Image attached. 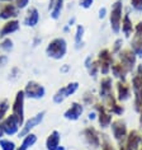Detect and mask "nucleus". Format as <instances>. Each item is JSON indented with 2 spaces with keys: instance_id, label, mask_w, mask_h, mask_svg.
<instances>
[{
  "instance_id": "f03ea898",
  "label": "nucleus",
  "mask_w": 142,
  "mask_h": 150,
  "mask_svg": "<svg viewBox=\"0 0 142 150\" xmlns=\"http://www.w3.org/2000/svg\"><path fill=\"white\" fill-rule=\"evenodd\" d=\"M44 52L52 60H62L67 55V41L63 37H55L47 43Z\"/></svg>"
},
{
  "instance_id": "f3484780",
  "label": "nucleus",
  "mask_w": 142,
  "mask_h": 150,
  "mask_svg": "<svg viewBox=\"0 0 142 150\" xmlns=\"http://www.w3.org/2000/svg\"><path fill=\"white\" fill-rule=\"evenodd\" d=\"M104 104L107 106L108 111L110 112L113 116H117V117H121L124 113V106H123V103L118 102V99L115 98V94H110L105 100H103Z\"/></svg>"
},
{
  "instance_id": "de8ad7c7",
  "label": "nucleus",
  "mask_w": 142,
  "mask_h": 150,
  "mask_svg": "<svg viewBox=\"0 0 142 150\" xmlns=\"http://www.w3.org/2000/svg\"><path fill=\"white\" fill-rule=\"evenodd\" d=\"M19 73V69H18L17 66H14L12 69V75H10V78H17V74Z\"/></svg>"
},
{
  "instance_id": "b1692460",
  "label": "nucleus",
  "mask_w": 142,
  "mask_h": 150,
  "mask_svg": "<svg viewBox=\"0 0 142 150\" xmlns=\"http://www.w3.org/2000/svg\"><path fill=\"white\" fill-rule=\"evenodd\" d=\"M110 74H112V78H113V79L124 81V80H127V76H128L129 73L126 70V67L123 66L121 62L115 61L110 67Z\"/></svg>"
},
{
  "instance_id": "412c9836",
  "label": "nucleus",
  "mask_w": 142,
  "mask_h": 150,
  "mask_svg": "<svg viewBox=\"0 0 142 150\" xmlns=\"http://www.w3.org/2000/svg\"><path fill=\"white\" fill-rule=\"evenodd\" d=\"M134 31V23L132 21V18L129 16V9L124 10V16L122 19V24H121V32L123 33L124 38H131Z\"/></svg>"
},
{
  "instance_id": "4c0bfd02",
  "label": "nucleus",
  "mask_w": 142,
  "mask_h": 150,
  "mask_svg": "<svg viewBox=\"0 0 142 150\" xmlns=\"http://www.w3.org/2000/svg\"><path fill=\"white\" fill-rule=\"evenodd\" d=\"M14 4L19 10H24L29 8V4H31V0H15Z\"/></svg>"
},
{
  "instance_id": "0eeeda50",
  "label": "nucleus",
  "mask_w": 142,
  "mask_h": 150,
  "mask_svg": "<svg viewBox=\"0 0 142 150\" xmlns=\"http://www.w3.org/2000/svg\"><path fill=\"white\" fill-rule=\"evenodd\" d=\"M44 117H46V111H39V112H37L36 115L31 116L28 120H25L22 129L19 130V132L17 135L18 139H22V137H24L25 135L33 132V130L43 122Z\"/></svg>"
},
{
  "instance_id": "c9c22d12",
  "label": "nucleus",
  "mask_w": 142,
  "mask_h": 150,
  "mask_svg": "<svg viewBox=\"0 0 142 150\" xmlns=\"http://www.w3.org/2000/svg\"><path fill=\"white\" fill-rule=\"evenodd\" d=\"M66 99H67V98H66V96H65V91H63V87L58 88L57 91L55 92V94L52 96V100H53L55 104H62Z\"/></svg>"
},
{
  "instance_id": "aec40b11",
  "label": "nucleus",
  "mask_w": 142,
  "mask_h": 150,
  "mask_svg": "<svg viewBox=\"0 0 142 150\" xmlns=\"http://www.w3.org/2000/svg\"><path fill=\"white\" fill-rule=\"evenodd\" d=\"M124 144L132 150H138L142 146V139H141V131L136 129L128 130V134L126 136Z\"/></svg>"
},
{
  "instance_id": "a878e982",
  "label": "nucleus",
  "mask_w": 142,
  "mask_h": 150,
  "mask_svg": "<svg viewBox=\"0 0 142 150\" xmlns=\"http://www.w3.org/2000/svg\"><path fill=\"white\" fill-rule=\"evenodd\" d=\"M75 35H74V47L76 50H81L84 47V36H85V27L83 24L75 25Z\"/></svg>"
},
{
  "instance_id": "423d86ee",
  "label": "nucleus",
  "mask_w": 142,
  "mask_h": 150,
  "mask_svg": "<svg viewBox=\"0 0 142 150\" xmlns=\"http://www.w3.org/2000/svg\"><path fill=\"white\" fill-rule=\"evenodd\" d=\"M96 61L99 64V71L102 76L110 75V67L115 62V57L109 48H102L96 55Z\"/></svg>"
},
{
  "instance_id": "603ef678",
  "label": "nucleus",
  "mask_w": 142,
  "mask_h": 150,
  "mask_svg": "<svg viewBox=\"0 0 142 150\" xmlns=\"http://www.w3.org/2000/svg\"><path fill=\"white\" fill-rule=\"evenodd\" d=\"M53 1L55 0H50V4H48V12L52 9V6H53Z\"/></svg>"
},
{
  "instance_id": "5701e85b",
  "label": "nucleus",
  "mask_w": 142,
  "mask_h": 150,
  "mask_svg": "<svg viewBox=\"0 0 142 150\" xmlns=\"http://www.w3.org/2000/svg\"><path fill=\"white\" fill-rule=\"evenodd\" d=\"M61 145V132L58 130H52L44 141V146L47 150H56Z\"/></svg>"
},
{
  "instance_id": "c756f323",
  "label": "nucleus",
  "mask_w": 142,
  "mask_h": 150,
  "mask_svg": "<svg viewBox=\"0 0 142 150\" xmlns=\"http://www.w3.org/2000/svg\"><path fill=\"white\" fill-rule=\"evenodd\" d=\"M14 50V42L10 37H4L0 40V51L3 54H9Z\"/></svg>"
},
{
  "instance_id": "4468645a",
  "label": "nucleus",
  "mask_w": 142,
  "mask_h": 150,
  "mask_svg": "<svg viewBox=\"0 0 142 150\" xmlns=\"http://www.w3.org/2000/svg\"><path fill=\"white\" fill-rule=\"evenodd\" d=\"M114 94L118 102L126 103L127 100L132 98V89H131V84L127 80H117L114 83Z\"/></svg>"
},
{
  "instance_id": "5fc2aeb1",
  "label": "nucleus",
  "mask_w": 142,
  "mask_h": 150,
  "mask_svg": "<svg viewBox=\"0 0 142 150\" xmlns=\"http://www.w3.org/2000/svg\"><path fill=\"white\" fill-rule=\"evenodd\" d=\"M15 1V0H0V4H1V3H14Z\"/></svg>"
},
{
  "instance_id": "ea45409f",
  "label": "nucleus",
  "mask_w": 142,
  "mask_h": 150,
  "mask_svg": "<svg viewBox=\"0 0 142 150\" xmlns=\"http://www.w3.org/2000/svg\"><path fill=\"white\" fill-rule=\"evenodd\" d=\"M93 4H94V0H80L79 1V5L83 9H90Z\"/></svg>"
},
{
  "instance_id": "6e6d98bb",
  "label": "nucleus",
  "mask_w": 142,
  "mask_h": 150,
  "mask_svg": "<svg viewBox=\"0 0 142 150\" xmlns=\"http://www.w3.org/2000/svg\"><path fill=\"white\" fill-rule=\"evenodd\" d=\"M56 150H67V149H66V148H65V146H63V145H60V146H58V148L56 149Z\"/></svg>"
},
{
  "instance_id": "3c124183",
  "label": "nucleus",
  "mask_w": 142,
  "mask_h": 150,
  "mask_svg": "<svg viewBox=\"0 0 142 150\" xmlns=\"http://www.w3.org/2000/svg\"><path fill=\"white\" fill-rule=\"evenodd\" d=\"M5 137V134H4V130H3V127L0 126V139Z\"/></svg>"
},
{
  "instance_id": "9d476101",
  "label": "nucleus",
  "mask_w": 142,
  "mask_h": 150,
  "mask_svg": "<svg viewBox=\"0 0 142 150\" xmlns=\"http://www.w3.org/2000/svg\"><path fill=\"white\" fill-rule=\"evenodd\" d=\"M110 134L113 140L117 142V144H122L126 140V136L128 134V127H127V123L123 118L117 117L114 118L110 123Z\"/></svg>"
},
{
  "instance_id": "864d4df0",
  "label": "nucleus",
  "mask_w": 142,
  "mask_h": 150,
  "mask_svg": "<svg viewBox=\"0 0 142 150\" xmlns=\"http://www.w3.org/2000/svg\"><path fill=\"white\" fill-rule=\"evenodd\" d=\"M38 42H42V38H36V41L33 42V46H37V45H38Z\"/></svg>"
},
{
  "instance_id": "a18cd8bd",
  "label": "nucleus",
  "mask_w": 142,
  "mask_h": 150,
  "mask_svg": "<svg viewBox=\"0 0 142 150\" xmlns=\"http://www.w3.org/2000/svg\"><path fill=\"white\" fill-rule=\"evenodd\" d=\"M70 70H71V66L69 65V64H63V65L61 66V69H60V71L63 73V74H67Z\"/></svg>"
},
{
  "instance_id": "49530a36",
  "label": "nucleus",
  "mask_w": 142,
  "mask_h": 150,
  "mask_svg": "<svg viewBox=\"0 0 142 150\" xmlns=\"http://www.w3.org/2000/svg\"><path fill=\"white\" fill-rule=\"evenodd\" d=\"M117 148H118V150H132V149H129L124 142H122V144H117Z\"/></svg>"
},
{
  "instance_id": "37998d69",
  "label": "nucleus",
  "mask_w": 142,
  "mask_h": 150,
  "mask_svg": "<svg viewBox=\"0 0 142 150\" xmlns=\"http://www.w3.org/2000/svg\"><path fill=\"white\" fill-rule=\"evenodd\" d=\"M88 120H89L90 122L96 121V112L93 110V108H91V111H89V112H88Z\"/></svg>"
},
{
  "instance_id": "e433bc0d",
  "label": "nucleus",
  "mask_w": 142,
  "mask_h": 150,
  "mask_svg": "<svg viewBox=\"0 0 142 150\" xmlns=\"http://www.w3.org/2000/svg\"><path fill=\"white\" fill-rule=\"evenodd\" d=\"M129 8L137 13H142V0H129Z\"/></svg>"
},
{
  "instance_id": "f257e3e1",
  "label": "nucleus",
  "mask_w": 142,
  "mask_h": 150,
  "mask_svg": "<svg viewBox=\"0 0 142 150\" xmlns=\"http://www.w3.org/2000/svg\"><path fill=\"white\" fill-rule=\"evenodd\" d=\"M129 84L133 96V110L138 113L142 108V64H138L131 75Z\"/></svg>"
},
{
  "instance_id": "f704fd0d",
  "label": "nucleus",
  "mask_w": 142,
  "mask_h": 150,
  "mask_svg": "<svg viewBox=\"0 0 142 150\" xmlns=\"http://www.w3.org/2000/svg\"><path fill=\"white\" fill-rule=\"evenodd\" d=\"M123 48H124V40H123L122 37H118V38L114 40V42H113V45H112V47L109 48V50L112 51L113 55H118Z\"/></svg>"
},
{
  "instance_id": "a211bd4d",
  "label": "nucleus",
  "mask_w": 142,
  "mask_h": 150,
  "mask_svg": "<svg viewBox=\"0 0 142 150\" xmlns=\"http://www.w3.org/2000/svg\"><path fill=\"white\" fill-rule=\"evenodd\" d=\"M20 29V21L19 19H10L5 21L0 27V40L4 37H10Z\"/></svg>"
},
{
  "instance_id": "58836bf2",
  "label": "nucleus",
  "mask_w": 142,
  "mask_h": 150,
  "mask_svg": "<svg viewBox=\"0 0 142 150\" xmlns=\"http://www.w3.org/2000/svg\"><path fill=\"white\" fill-rule=\"evenodd\" d=\"M108 14H109V12H108V9L105 8V6H100L99 10H98V18L100 21L105 19V18L108 17Z\"/></svg>"
},
{
  "instance_id": "8fccbe9b",
  "label": "nucleus",
  "mask_w": 142,
  "mask_h": 150,
  "mask_svg": "<svg viewBox=\"0 0 142 150\" xmlns=\"http://www.w3.org/2000/svg\"><path fill=\"white\" fill-rule=\"evenodd\" d=\"M70 31H71V28L69 27V25H67V24L63 25V28H62V32H63V33H69Z\"/></svg>"
},
{
  "instance_id": "09e8293b",
  "label": "nucleus",
  "mask_w": 142,
  "mask_h": 150,
  "mask_svg": "<svg viewBox=\"0 0 142 150\" xmlns=\"http://www.w3.org/2000/svg\"><path fill=\"white\" fill-rule=\"evenodd\" d=\"M138 122H140V127L142 130V108H141V111L138 112Z\"/></svg>"
},
{
  "instance_id": "2f4dec72",
  "label": "nucleus",
  "mask_w": 142,
  "mask_h": 150,
  "mask_svg": "<svg viewBox=\"0 0 142 150\" xmlns=\"http://www.w3.org/2000/svg\"><path fill=\"white\" fill-rule=\"evenodd\" d=\"M79 81H70V83H67L66 85H63V91H65V96L66 98H70L71 96H74L75 93L79 91Z\"/></svg>"
},
{
  "instance_id": "473e14b6",
  "label": "nucleus",
  "mask_w": 142,
  "mask_h": 150,
  "mask_svg": "<svg viewBox=\"0 0 142 150\" xmlns=\"http://www.w3.org/2000/svg\"><path fill=\"white\" fill-rule=\"evenodd\" d=\"M10 106H12V104H10L8 98H4V99L0 100V123H1L3 120L9 115Z\"/></svg>"
},
{
  "instance_id": "13d9d810",
  "label": "nucleus",
  "mask_w": 142,
  "mask_h": 150,
  "mask_svg": "<svg viewBox=\"0 0 142 150\" xmlns=\"http://www.w3.org/2000/svg\"><path fill=\"white\" fill-rule=\"evenodd\" d=\"M138 150H142V146H141V148H140V149H138Z\"/></svg>"
},
{
  "instance_id": "4d7b16f0",
  "label": "nucleus",
  "mask_w": 142,
  "mask_h": 150,
  "mask_svg": "<svg viewBox=\"0 0 142 150\" xmlns=\"http://www.w3.org/2000/svg\"><path fill=\"white\" fill-rule=\"evenodd\" d=\"M141 139H142V130H141Z\"/></svg>"
},
{
  "instance_id": "2eb2a0df",
  "label": "nucleus",
  "mask_w": 142,
  "mask_h": 150,
  "mask_svg": "<svg viewBox=\"0 0 142 150\" xmlns=\"http://www.w3.org/2000/svg\"><path fill=\"white\" fill-rule=\"evenodd\" d=\"M85 106L81 102H71V104L63 112V118L67 121H77L83 117Z\"/></svg>"
},
{
  "instance_id": "1a4fd4ad",
  "label": "nucleus",
  "mask_w": 142,
  "mask_h": 150,
  "mask_svg": "<svg viewBox=\"0 0 142 150\" xmlns=\"http://www.w3.org/2000/svg\"><path fill=\"white\" fill-rule=\"evenodd\" d=\"M25 98L33 99V100H39L46 97V88L43 84H41L37 80H29L23 88Z\"/></svg>"
},
{
  "instance_id": "79ce46f5",
  "label": "nucleus",
  "mask_w": 142,
  "mask_h": 150,
  "mask_svg": "<svg viewBox=\"0 0 142 150\" xmlns=\"http://www.w3.org/2000/svg\"><path fill=\"white\" fill-rule=\"evenodd\" d=\"M133 33H137V35H142V21H138L136 24H134V31Z\"/></svg>"
},
{
  "instance_id": "72a5a7b5",
  "label": "nucleus",
  "mask_w": 142,
  "mask_h": 150,
  "mask_svg": "<svg viewBox=\"0 0 142 150\" xmlns=\"http://www.w3.org/2000/svg\"><path fill=\"white\" fill-rule=\"evenodd\" d=\"M17 144L15 141L8 137L0 139V150H17Z\"/></svg>"
},
{
  "instance_id": "c85d7f7f",
  "label": "nucleus",
  "mask_w": 142,
  "mask_h": 150,
  "mask_svg": "<svg viewBox=\"0 0 142 150\" xmlns=\"http://www.w3.org/2000/svg\"><path fill=\"white\" fill-rule=\"evenodd\" d=\"M102 136V145H100V150H118V148L113 144L110 136L105 132H102L100 134Z\"/></svg>"
},
{
  "instance_id": "cd10ccee",
  "label": "nucleus",
  "mask_w": 142,
  "mask_h": 150,
  "mask_svg": "<svg viewBox=\"0 0 142 150\" xmlns=\"http://www.w3.org/2000/svg\"><path fill=\"white\" fill-rule=\"evenodd\" d=\"M65 6V0H55L53 1V6L50 10V17L52 21H58L61 17V13Z\"/></svg>"
},
{
  "instance_id": "20e7f679",
  "label": "nucleus",
  "mask_w": 142,
  "mask_h": 150,
  "mask_svg": "<svg viewBox=\"0 0 142 150\" xmlns=\"http://www.w3.org/2000/svg\"><path fill=\"white\" fill-rule=\"evenodd\" d=\"M91 108L96 112V122H98L99 129L107 130L108 127H110V123L114 120V116L108 111V108H107L105 104H104L103 100L98 99Z\"/></svg>"
},
{
  "instance_id": "ddd939ff",
  "label": "nucleus",
  "mask_w": 142,
  "mask_h": 150,
  "mask_svg": "<svg viewBox=\"0 0 142 150\" xmlns=\"http://www.w3.org/2000/svg\"><path fill=\"white\" fill-rule=\"evenodd\" d=\"M114 79L112 75H105L102 76L99 80V87H98V97L100 100H105L110 94L114 93Z\"/></svg>"
},
{
  "instance_id": "9b49d317",
  "label": "nucleus",
  "mask_w": 142,
  "mask_h": 150,
  "mask_svg": "<svg viewBox=\"0 0 142 150\" xmlns=\"http://www.w3.org/2000/svg\"><path fill=\"white\" fill-rule=\"evenodd\" d=\"M137 59L138 57L136 56V54H134V52L131 50L129 47H124L117 55V61L121 62L122 65L126 67V70L128 71L129 74H132L134 71V69L137 67V65H138Z\"/></svg>"
},
{
  "instance_id": "393cba45",
  "label": "nucleus",
  "mask_w": 142,
  "mask_h": 150,
  "mask_svg": "<svg viewBox=\"0 0 142 150\" xmlns=\"http://www.w3.org/2000/svg\"><path fill=\"white\" fill-rule=\"evenodd\" d=\"M37 141H38V136L34 132H31L22 137V142L20 145L17 146V150H29L37 144Z\"/></svg>"
},
{
  "instance_id": "7ed1b4c3",
  "label": "nucleus",
  "mask_w": 142,
  "mask_h": 150,
  "mask_svg": "<svg viewBox=\"0 0 142 150\" xmlns=\"http://www.w3.org/2000/svg\"><path fill=\"white\" fill-rule=\"evenodd\" d=\"M123 16H124V4H123L122 0H115L112 4L109 14H108L110 29L114 35H119L121 33V24H122Z\"/></svg>"
},
{
  "instance_id": "4be33fe9",
  "label": "nucleus",
  "mask_w": 142,
  "mask_h": 150,
  "mask_svg": "<svg viewBox=\"0 0 142 150\" xmlns=\"http://www.w3.org/2000/svg\"><path fill=\"white\" fill-rule=\"evenodd\" d=\"M84 66L88 71L89 76L93 78V79H96V78H98L100 71H99V64H98V61H96L95 57H93L91 55L86 56L85 60H84Z\"/></svg>"
},
{
  "instance_id": "dca6fc26",
  "label": "nucleus",
  "mask_w": 142,
  "mask_h": 150,
  "mask_svg": "<svg viewBox=\"0 0 142 150\" xmlns=\"http://www.w3.org/2000/svg\"><path fill=\"white\" fill-rule=\"evenodd\" d=\"M20 10L17 8L14 3H1L0 4V21L18 19Z\"/></svg>"
},
{
  "instance_id": "7c9ffc66",
  "label": "nucleus",
  "mask_w": 142,
  "mask_h": 150,
  "mask_svg": "<svg viewBox=\"0 0 142 150\" xmlns=\"http://www.w3.org/2000/svg\"><path fill=\"white\" fill-rule=\"evenodd\" d=\"M96 100H98V98H96V96L91 91H86L83 94V97H81V103L86 107H93Z\"/></svg>"
},
{
  "instance_id": "bb28decb",
  "label": "nucleus",
  "mask_w": 142,
  "mask_h": 150,
  "mask_svg": "<svg viewBox=\"0 0 142 150\" xmlns=\"http://www.w3.org/2000/svg\"><path fill=\"white\" fill-rule=\"evenodd\" d=\"M129 48L136 54L137 57H142V35L133 33L129 41Z\"/></svg>"
},
{
  "instance_id": "6e6552de",
  "label": "nucleus",
  "mask_w": 142,
  "mask_h": 150,
  "mask_svg": "<svg viewBox=\"0 0 142 150\" xmlns=\"http://www.w3.org/2000/svg\"><path fill=\"white\" fill-rule=\"evenodd\" d=\"M100 134L102 132L95 126L93 125L85 126L83 130V137H84L85 144L94 150L100 149V145H102V136H100Z\"/></svg>"
},
{
  "instance_id": "39448f33",
  "label": "nucleus",
  "mask_w": 142,
  "mask_h": 150,
  "mask_svg": "<svg viewBox=\"0 0 142 150\" xmlns=\"http://www.w3.org/2000/svg\"><path fill=\"white\" fill-rule=\"evenodd\" d=\"M25 99L27 98H25L24 91L23 89H19V91H17L15 96H14V99H13V103L10 106V110H12L10 113L15 116L22 125L25 121Z\"/></svg>"
},
{
  "instance_id": "f8f14e48",
  "label": "nucleus",
  "mask_w": 142,
  "mask_h": 150,
  "mask_svg": "<svg viewBox=\"0 0 142 150\" xmlns=\"http://www.w3.org/2000/svg\"><path fill=\"white\" fill-rule=\"evenodd\" d=\"M0 126H1L3 130H4L5 136H14V135H18V132H19V130L22 129L23 125L19 122V120H18L15 116L9 113L1 121Z\"/></svg>"
},
{
  "instance_id": "6ab92c4d",
  "label": "nucleus",
  "mask_w": 142,
  "mask_h": 150,
  "mask_svg": "<svg viewBox=\"0 0 142 150\" xmlns=\"http://www.w3.org/2000/svg\"><path fill=\"white\" fill-rule=\"evenodd\" d=\"M39 19H41L39 10L37 9L36 6H29V8L27 9V12H25L23 24L28 28H34V27L38 25Z\"/></svg>"
},
{
  "instance_id": "c03bdc74",
  "label": "nucleus",
  "mask_w": 142,
  "mask_h": 150,
  "mask_svg": "<svg viewBox=\"0 0 142 150\" xmlns=\"http://www.w3.org/2000/svg\"><path fill=\"white\" fill-rule=\"evenodd\" d=\"M67 25H69V27L70 28H72V27H75V25H76V17H71L70 18V19L69 21H67V23H66Z\"/></svg>"
},
{
  "instance_id": "a19ab883",
  "label": "nucleus",
  "mask_w": 142,
  "mask_h": 150,
  "mask_svg": "<svg viewBox=\"0 0 142 150\" xmlns=\"http://www.w3.org/2000/svg\"><path fill=\"white\" fill-rule=\"evenodd\" d=\"M8 61H9L8 55H5V54H1V55H0V69H1L3 66H5L6 64H8Z\"/></svg>"
}]
</instances>
